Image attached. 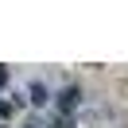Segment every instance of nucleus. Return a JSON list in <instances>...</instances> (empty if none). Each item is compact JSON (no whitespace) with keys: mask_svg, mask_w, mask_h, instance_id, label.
<instances>
[{"mask_svg":"<svg viewBox=\"0 0 128 128\" xmlns=\"http://www.w3.org/2000/svg\"><path fill=\"white\" fill-rule=\"evenodd\" d=\"M31 128H39V124H31Z\"/></svg>","mask_w":128,"mask_h":128,"instance_id":"f03ea898","label":"nucleus"},{"mask_svg":"<svg viewBox=\"0 0 128 128\" xmlns=\"http://www.w3.org/2000/svg\"><path fill=\"white\" fill-rule=\"evenodd\" d=\"M78 97H82L78 89H66V93H62V112H70L74 105H78Z\"/></svg>","mask_w":128,"mask_h":128,"instance_id":"f257e3e1","label":"nucleus"}]
</instances>
